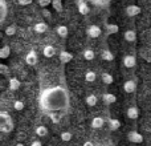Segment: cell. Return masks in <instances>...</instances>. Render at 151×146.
Wrapping results in <instances>:
<instances>
[{"mask_svg":"<svg viewBox=\"0 0 151 146\" xmlns=\"http://www.w3.org/2000/svg\"><path fill=\"white\" fill-rule=\"evenodd\" d=\"M101 33H102V29L98 25H89L86 28V35L89 37H91V39H98L101 36Z\"/></svg>","mask_w":151,"mask_h":146,"instance_id":"obj_1","label":"cell"},{"mask_svg":"<svg viewBox=\"0 0 151 146\" xmlns=\"http://www.w3.org/2000/svg\"><path fill=\"white\" fill-rule=\"evenodd\" d=\"M13 130V121L12 118H8V120H3L0 124V132L4 134H8Z\"/></svg>","mask_w":151,"mask_h":146,"instance_id":"obj_2","label":"cell"},{"mask_svg":"<svg viewBox=\"0 0 151 146\" xmlns=\"http://www.w3.org/2000/svg\"><path fill=\"white\" fill-rule=\"evenodd\" d=\"M127 139L130 142H133V144H142L143 142V136L141 133H138V132L133 130L127 133Z\"/></svg>","mask_w":151,"mask_h":146,"instance_id":"obj_3","label":"cell"},{"mask_svg":"<svg viewBox=\"0 0 151 146\" xmlns=\"http://www.w3.org/2000/svg\"><path fill=\"white\" fill-rule=\"evenodd\" d=\"M141 12H142L141 7H138V5H135V4L127 5V7L125 8V13L129 16V17H134V16H138Z\"/></svg>","mask_w":151,"mask_h":146,"instance_id":"obj_4","label":"cell"},{"mask_svg":"<svg viewBox=\"0 0 151 146\" xmlns=\"http://www.w3.org/2000/svg\"><path fill=\"white\" fill-rule=\"evenodd\" d=\"M139 55H141V57L143 59V60L146 61H151V45L150 44H146L143 45V47H141V49H139Z\"/></svg>","mask_w":151,"mask_h":146,"instance_id":"obj_5","label":"cell"},{"mask_svg":"<svg viewBox=\"0 0 151 146\" xmlns=\"http://www.w3.org/2000/svg\"><path fill=\"white\" fill-rule=\"evenodd\" d=\"M37 61L39 60H37V55L35 51H29V52L25 55V63L28 64V65H31V66L36 65Z\"/></svg>","mask_w":151,"mask_h":146,"instance_id":"obj_6","label":"cell"},{"mask_svg":"<svg viewBox=\"0 0 151 146\" xmlns=\"http://www.w3.org/2000/svg\"><path fill=\"white\" fill-rule=\"evenodd\" d=\"M73 53L68 52V51H61L60 52V61L61 64H69L72 60H73Z\"/></svg>","mask_w":151,"mask_h":146,"instance_id":"obj_7","label":"cell"},{"mask_svg":"<svg viewBox=\"0 0 151 146\" xmlns=\"http://www.w3.org/2000/svg\"><path fill=\"white\" fill-rule=\"evenodd\" d=\"M123 90L126 93H134L137 90V82L134 80H127L123 84Z\"/></svg>","mask_w":151,"mask_h":146,"instance_id":"obj_8","label":"cell"},{"mask_svg":"<svg viewBox=\"0 0 151 146\" xmlns=\"http://www.w3.org/2000/svg\"><path fill=\"white\" fill-rule=\"evenodd\" d=\"M123 65H125L126 68H135V65H137L135 56H131V55L125 56V57H123Z\"/></svg>","mask_w":151,"mask_h":146,"instance_id":"obj_9","label":"cell"},{"mask_svg":"<svg viewBox=\"0 0 151 146\" xmlns=\"http://www.w3.org/2000/svg\"><path fill=\"white\" fill-rule=\"evenodd\" d=\"M126 116H127V118H130V120H137V118L139 117L138 106H130L127 109V112H126Z\"/></svg>","mask_w":151,"mask_h":146,"instance_id":"obj_10","label":"cell"},{"mask_svg":"<svg viewBox=\"0 0 151 146\" xmlns=\"http://www.w3.org/2000/svg\"><path fill=\"white\" fill-rule=\"evenodd\" d=\"M20 86H21V82L16 77H11L9 78V81H8V88H9V90H12V92L19 90Z\"/></svg>","mask_w":151,"mask_h":146,"instance_id":"obj_11","label":"cell"},{"mask_svg":"<svg viewBox=\"0 0 151 146\" xmlns=\"http://www.w3.org/2000/svg\"><path fill=\"white\" fill-rule=\"evenodd\" d=\"M123 37H125L126 41L134 43V41H137V32L133 31V29H127V31H125V33H123Z\"/></svg>","mask_w":151,"mask_h":146,"instance_id":"obj_12","label":"cell"},{"mask_svg":"<svg viewBox=\"0 0 151 146\" xmlns=\"http://www.w3.org/2000/svg\"><path fill=\"white\" fill-rule=\"evenodd\" d=\"M42 55H44L45 57H48V59L53 57V56L56 55L55 47H53V45H45V47L42 48Z\"/></svg>","mask_w":151,"mask_h":146,"instance_id":"obj_13","label":"cell"},{"mask_svg":"<svg viewBox=\"0 0 151 146\" xmlns=\"http://www.w3.org/2000/svg\"><path fill=\"white\" fill-rule=\"evenodd\" d=\"M102 100H104V102L106 105H113L117 101V96L113 93H105L104 96H102Z\"/></svg>","mask_w":151,"mask_h":146,"instance_id":"obj_14","label":"cell"},{"mask_svg":"<svg viewBox=\"0 0 151 146\" xmlns=\"http://www.w3.org/2000/svg\"><path fill=\"white\" fill-rule=\"evenodd\" d=\"M105 125V120L102 117H94L91 120V128L93 129H101Z\"/></svg>","mask_w":151,"mask_h":146,"instance_id":"obj_15","label":"cell"},{"mask_svg":"<svg viewBox=\"0 0 151 146\" xmlns=\"http://www.w3.org/2000/svg\"><path fill=\"white\" fill-rule=\"evenodd\" d=\"M56 32H57V35L60 37H63V39H65V37H68V27L66 25H57L56 27Z\"/></svg>","mask_w":151,"mask_h":146,"instance_id":"obj_16","label":"cell"},{"mask_svg":"<svg viewBox=\"0 0 151 146\" xmlns=\"http://www.w3.org/2000/svg\"><path fill=\"white\" fill-rule=\"evenodd\" d=\"M33 31L36 33H45L48 31V25L45 23H36L33 27Z\"/></svg>","mask_w":151,"mask_h":146,"instance_id":"obj_17","label":"cell"},{"mask_svg":"<svg viewBox=\"0 0 151 146\" xmlns=\"http://www.w3.org/2000/svg\"><path fill=\"white\" fill-rule=\"evenodd\" d=\"M85 102L88 106H96L97 102H98V97H97L96 94H89L85 98Z\"/></svg>","mask_w":151,"mask_h":146,"instance_id":"obj_18","label":"cell"},{"mask_svg":"<svg viewBox=\"0 0 151 146\" xmlns=\"http://www.w3.org/2000/svg\"><path fill=\"white\" fill-rule=\"evenodd\" d=\"M101 78H102V82L106 84V85H111V84L114 82V77H113L110 73L104 72V73L101 74Z\"/></svg>","mask_w":151,"mask_h":146,"instance_id":"obj_19","label":"cell"},{"mask_svg":"<svg viewBox=\"0 0 151 146\" xmlns=\"http://www.w3.org/2000/svg\"><path fill=\"white\" fill-rule=\"evenodd\" d=\"M78 12H80L81 15L85 16L90 12V8H89V5L86 4L85 1H80V4H78Z\"/></svg>","mask_w":151,"mask_h":146,"instance_id":"obj_20","label":"cell"},{"mask_svg":"<svg viewBox=\"0 0 151 146\" xmlns=\"http://www.w3.org/2000/svg\"><path fill=\"white\" fill-rule=\"evenodd\" d=\"M107 122H109L110 130H113V132H114V130H118V129L121 128V122L117 120V118H110Z\"/></svg>","mask_w":151,"mask_h":146,"instance_id":"obj_21","label":"cell"},{"mask_svg":"<svg viewBox=\"0 0 151 146\" xmlns=\"http://www.w3.org/2000/svg\"><path fill=\"white\" fill-rule=\"evenodd\" d=\"M82 56H83V59H85V60H88V61H91V60H94V59H96V53H94L93 49H85L82 52Z\"/></svg>","mask_w":151,"mask_h":146,"instance_id":"obj_22","label":"cell"},{"mask_svg":"<svg viewBox=\"0 0 151 146\" xmlns=\"http://www.w3.org/2000/svg\"><path fill=\"white\" fill-rule=\"evenodd\" d=\"M9 56H11V48L8 47V45H4V47L0 49V59L5 60V59H8Z\"/></svg>","mask_w":151,"mask_h":146,"instance_id":"obj_23","label":"cell"},{"mask_svg":"<svg viewBox=\"0 0 151 146\" xmlns=\"http://www.w3.org/2000/svg\"><path fill=\"white\" fill-rule=\"evenodd\" d=\"M141 36H142V40H143L146 44L151 45V29H146V31H143Z\"/></svg>","mask_w":151,"mask_h":146,"instance_id":"obj_24","label":"cell"},{"mask_svg":"<svg viewBox=\"0 0 151 146\" xmlns=\"http://www.w3.org/2000/svg\"><path fill=\"white\" fill-rule=\"evenodd\" d=\"M118 25L117 24H107L106 25V35H114L118 32Z\"/></svg>","mask_w":151,"mask_h":146,"instance_id":"obj_25","label":"cell"},{"mask_svg":"<svg viewBox=\"0 0 151 146\" xmlns=\"http://www.w3.org/2000/svg\"><path fill=\"white\" fill-rule=\"evenodd\" d=\"M36 134L39 137H45L48 134V128H47V126H44V125L37 126V128H36Z\"/></svg>","mask_w":151,"mask_h":146,"instance_id":"obj_26","label":"cell"},{"mask_svg":"<svg viewBox=\"0 0 151 146\" xmlns=\"http://www.w3.org/2000/svg\"><path fill=\"white\" fill-rule=\"evenodd\" d=\"M97 78V73L93 72V71H88L85 73V80L88 81V82H94Z\"/></svg>","mask_w":151,"mask_h":146,"instance_id":"obj_27","label":"cell"},{"mask_svg":"<svg viewBox=\"0 0 151 146\" xmlns=\"http://www.w3.org/2000/svg\"><path fill=\"white\" fill-rule=\"evenodd\" d=\"M52 5H53V9L55 11H57V12H63V9H64L63 0H53Z\"/></svg>","mask_w":151,"mask_h":146,"instance_id":"obj_28","label":"cell"},{"mask_svg":"<svg viewBox=\"0 0 151 146\" xmlns=\"http://www.w3.org/2000/svg\"><path fill=\"white\" fill-rule=\"evenodd\" d=\"M102 59L106 60V61H113L114 60V55H113L109 49H105L104 52H102Z\"/></svg>","mask_w":151,"mask_h":146,"instance_id":"obj_29","label":"cell"},{"mask_svg":"<svg viewBox=\"0 0 151 146\" xmlns=\"http://www.w3.org/2000/svg\"><path fill=\"white\" fill-rule=\"evenodd\" d=\"M72 133H69V132H63V133L60 134V138H61V141H64V142H69V141H72Z\"/></svg>","mask_w":151,"mask_h":146,"instance_id":"obj_30","label":"cell"},{"mask_svg":"<svg viewBox=\"0 0 151 146\" xmlns=\"http://www.w3.org/2000/svg\"><path fill=\"white\" fill-rule=\"evenodd\" d=\"M13 109H15L16 112H21V110L24 109V102L21 101V100H16V101L13 102Z\"/></svg>","mask_w":151,"mask_h":146,"instance_id":"obj_31","label":"cell"},{"mask_svg":"<svg viewBox=\"0 0 151 146\" xmlns=\"http://www.w3.org/2000/svg\"><path fill=\"white\" fill-rule=\"evenodd\" d=\"M0 9H1V15H0V17H1V21H3L5 19V15H7V4H5L4 0L0 1Z\"/></svg>","mask_w":151,"mask_h":146,"instance_id":"obj_32","label":"cell"},{"mask_svg":"<svg viewBox=\"0 0 151 146\" xmlns=\"http://www.w3.org/2000/svg\"><path fill=\"white\" fill-rule=\"evenodd\" d=\"M16 25H8L7 28H5V35L7 36H13V35L16 33Z\"/></svg>","mask_w":151,"mask_h":146,"instance_id":"obj_33","label":"cell"},{"mask_svg":"<svg viewBox=\"0 0 151 146\" xmlns=\"http://www.w3.org/2000/svg\"><path fill=\"white\" fill-rule=\"evenodd\" d=\"M52 3H53V0H39V5L42 8L48 7V5H52Z\"/></svg>","mask_w":151,"mask_h":146,"instance_id":"obj_34","label":"cell"},{"mask_svg":"<svg viewBox=\"0 0 151 146\" xmlns=\"http://www.w3.org/2000/svg\"><path fill=\"white\" fill-rule=\"evenodd\" d=\"M8 72H9V68H8L5 64H0V73H1V74H4V76H7Z\"/></svg>","mask_w":151,"mask_h":146,"instance_id":"obj_35","label":"cell"},{"mask_svg":"<svg viewBox=\"0 0 151 146\" xmlns=\"http://www.w3.org/2000/svg\"><path fill=\"white\" fill-rule=\"evenodd\" d=\"M42 16H44L47 20H49V21L52 20V15H50V12L47 9V8H42Z\"/></svg>","mask_w":151,"mask_h":146,"instance_id":"obj_36","label":"cell"},{"mask_svg":"<svg viewBox=\"0 0 151 146\" xmlns=\"http://www.w3.org/2000/svg\"><path fill=\"white\" fill-rule=\"evenodd\" d=\"M8 118H11V116L8 114L7 112H0V120H8Z\"/></svg>","mask_w":151,"mask_h":146,"instance_id":"obj_37","label":"cell"},{"mask_svg":"<svg viewBox=\"0 0 151 146\" xmlns=\"http://www.w3.org/2000/svg\"><path fill=\"white\" fill-rule=\"evenodd\" d=\"M49 117H50V120H52L55 124H57V122H58V120H60V118H58V116L56 114V113H50Z\"/></svg>","mask_w":151,"mask_h":146,"instance_id":"obj_38","label":"cell"},{"mask_svg":"<svg viewBox=\"0 0 151 146\" xmlns=\"http://www.w3.org/2000/svg\"><path fill=\"white\" fill-rule=\"evenodd\" d=\"M17 1L20 5H29L33 3V0H17Z\"/></svg>","mask_w":151,"mask_h":146,"instance_id":"obj_39","label":"cell"},{"mask_svg":"<svg viewBox=\"0 0 151 146\" xmlns=\"http://www.w3.org/2000/svg\"><path fill=\"white\" fill-rule=\"evenodd\" d=\"M31 146H42V144H41L40 141H33V142H32V145H31Z\"/></svg>","mask_w":151,"mask_h":146,"instance_id":"obj_40","label":"cell"},{"mask_svg":"<svg viewBox=\"0 0 151 146\" xmlns=\"http://www.w3.org/2000/svg\"><path fill=\"white\" fill-rule=\"evenodd\" d=\"M83 146H94V145H93V142H90V141H86L85 144H83Z\"/></svg>","mask_w":151,"mask_h":146,"instance_id":"obj_41","label":"cell"},{"mask_svg":"<svg viewBox=\"0 0 151 146\" xmlns=\"http://www.w3.org/2000/svg\"><path fill=\"white\" fill-rule=\"evenodd\" d=\"M15 146H24V145H23V144H21V142H19V144H16Z\"/></svg>","mask_w":151,"mask_h":146,"instance_id":"obj_42","label":"cell"}]
</instances>
